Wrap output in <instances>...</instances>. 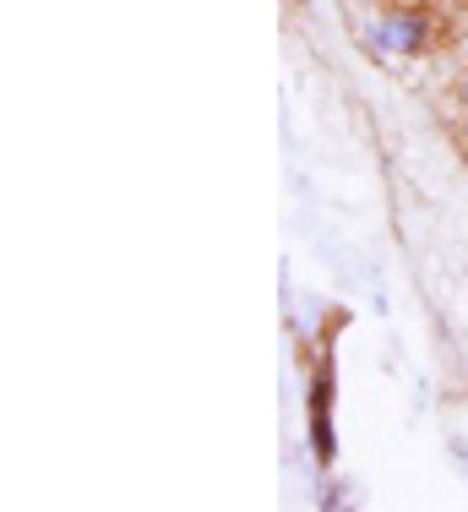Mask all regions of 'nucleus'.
Instances as JSON below:
<instances>
[{"mask_svg":"<svg viewBox=\"0 0 468 512\" xmlns=\"http://www.w3.org/2000/svg\"><path fill=\"white\" fill-rule=\"evenodd\" d=\"M425 39V22L414 17V11H392V17H381L371 28V44L381 55H414Z\"/></svg>","mask_w":468,"mask_h":512,"instance_id":"nucleus-1","label":"nucleus"}]
</instances>
